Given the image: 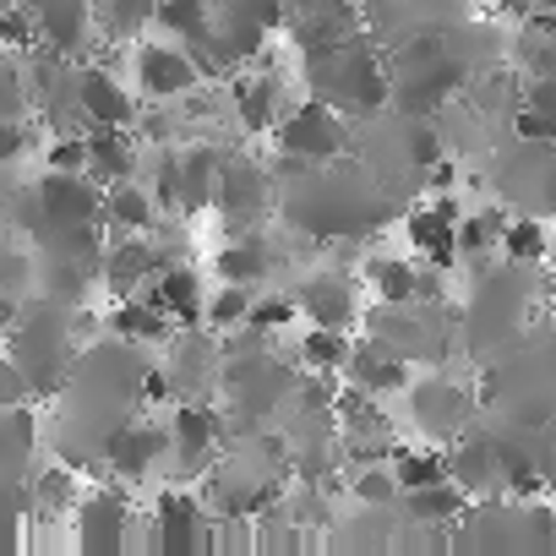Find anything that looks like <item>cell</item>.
<instances>
[{
    "label": "cell",
    "instance_id": "1",
    "mask_svg": "<svg viewBox=\"0 0 556 556\" xmlns=\"http://www.w3.org/2000/svg\"><path fill=\"white\" fill-rule=\"evenodd\" d=\"M34 191H39V207H45L50 229H55V224H93V218H104V191L93 186L88 169H83V175L50 169ZM50 229H45V235H50Z\"/></svg>",
    "mask_w": 556,
    "mask_h": 556
},
{
    "label": "cell",
    "instance_id": "2",
    "mask_svg": "<svg viewBox=\"0 0 556 556\" xmlns=\"http://www.w3.org/2000/svg\"><path fill=\"white\" fill-rule=\"evenodd\" d=\"M458 202L453 197H437L431 207H415L409 213V240H415V251L431 262V267H453L458 262V251H464V240H458Z\"/></svg>",
    "mask_w": 556,
    "mask_h": 556
},
{
    "label": "cell",
    "instance_id": "3",
    "mask_svg": "<svg viewBox=\"0 0 556 556\" xmlns=\"http://www.w3.org/2000/svg\"><path fill=\"white\" fill-rule=\"evenodd\" d=\"M202 518H207V513L197 507V496L164 491L159 507H153V540H159V551H169V556H180V551H207L213 534L202 529Z\"/></svg>",
    "mask_w": 556,
    "mask_h": 556
},
{
    "label": "cell",
    "instance_id": "4",
    "mask_svg": "<svg viewBox=\"0 0 556 556\" xmlns=\"http://www.w3.org/2000/svg\"><path fill=\"white\" fill-rule=\"evenodd\" d=\"M278 142L295 159H333L344 148V126L328 104H301L290 121H278Z\"/></svg>",
    "mask_w": 556,
    "mask_h": 556
},
{
    "label": "cell",
    "instance_id": "5",
    "mask_svg": "<svg viewBox=\"0 0 556 556\" xmlns=\"http://www.w3.org/2000/svg\"><path fill=\"white\" fill-rule=\"evenodd\" d=\"M137 77H142V93L153 99H180L197 88L202 66L191 50H175V45H142L137 50Z\"/></svg>",
    "mask_w": 556,
    "mask_h": 556
},
{
    "label": "cell",
    "instance_id": "6",
    "mask_svg": "<svg viewBox=\"0 0 556 556\" xmlns=\"http://www.w3.org/2000/svg\"><path fill=\"white\" fill-rule=\"evenodd\" d=\"M77 110L93 131H115V126H131L137 110H131V93L110 77V72H83L77 77Z\"/></svg>",
    "mask_w": 556,
    "mask_h": 556
},
{
    "label": "cell",
    "instance_id": "7",
    "mask_svg": "<svg viewBox=\"0 0 556 556\" xmlns=\"http://www.w3.org/2000/svg\"><path fill=\"white\" fill-rule=\"evenodd\" d=\"M126 507H121V496H110V491H99V496H88L83 502V551H126Z\"/></svg>",
    "mask_w": 556,
    "mask_h": 556
},
{
    "label": "cell",
    "instance_id": "8",
    "mask_svg": "<svg viewBox=\"0 0 556 556\" xmlns=\"http://www.w3.org/2000/svg\"><path fill=\"white\" fill-rule=\"evenodd\" d=\"M164 447H169L164 431H153V426H121V431L110 437V469L126 475V480H137V475L153 469V458H159Z\"/></svg>",
    "mask_w": 556,
    "mask_h": 556
},
{
    "label": "cell",
    "instance_id": "9",
    "mask_svg": "<svg viewBox=\"0 0 556 556\" xmlns=\"http://www.w3.org/2000/svg\"><path fill=\"white\" fill-rule=\"evenodd\" d=\"M153 301L175 317V328H191L197 317H207V306H202V285H197V273H191V267H164V273L153 278Z\"/></svg>",
    "mask_w": 556,
    "mask_h": 556
},
{
    "label": "cell",
    "instance_id": "10",
    "mask_svg": "<svg viewBox=\"0 0 556 556\" xmlns=\"http://www.w3.org/2000/svg\"><path fill=\"white\" fill-rule=\"evenodd\" d=\"M148 267H153V245H142V240H121V245H110L104 251V285H110V295L115 301H131L137 290H142V278H148Z\"/></svg>",
    "mask_w": 556,
    "mask_h": 556
},
{
    "label": "cell",
    "instance_id": "11",
    "mask_svg": "<svg viewBox=\"0 0 556 556\" xmlns=\"http://www.w3.org/2000/svg\"><path fill=\"white\" fill-rule=\"evenodd\" d=\"M88 148H93V164L88 175L115 186V180H131L137 169V142H131V126H115V131H88Z\"/></svg>",
    "mask_w": 556,
    "mask_h": 556
},
{
    "label": "cell",
    "instance_id": "12",
    "mask_svg": "<svg viewBox=\"0 0 556 556\" xmlns=\"http://www.w3.org/2000/svg\"><path fill=\"white\" fill-rule=\"evenodd\" d=\"M104 218L121 235H142L159 218V197H148L137 180H115V186H104Z\"/></svg>",
    "mask_w": 556,
    "mask_h": 556
},
{
    "label": "cell",
    "instance_id": "13",
    "mask_svg": "<svg viewBox=\"0 0 556 556\" xmlns=\"http://www.w3.org/2000/svg\"><path fill=\"white\" fill-rule=\"evenodd\" d=\"M301 306H306V317L323 323V328H350V323H355V301H350L344 278H312V285L301 290Z\"/></svg>",
    "mask_w": 556,
    "mask_h": 556
},
{
    "label": "cell",
    "instance_id": "14",
    "mask_svg": "<svg viewBox=\"0 0 556 556\" xmlns=\"http://www.w3.org/2000/svg\"><path fill=\"white\" fill-rule=\"evenodd\" d=\"M388 464L399 469V485L404 491H426V485L453 480V453H437V447H393Z\"/></svg>",
    "mask_w": 556,
    "mask_h": 556
},
{
    "label": "cell",
    "instance_id": "15",
    "mask_svg": "<svg viewBox=\"0 0 556 556\" xmlns=\"http://www.w3.org/2000/svg\"><path fill=\"white\" fill-rule=\"evenodd\" d=\"M34 17L50 50H72L88 23V0H34Z\"/></svg>",
    "mask_w": 556,
    "mask_h": 556
},
{
    "label": "cell",
    "instance_id": "16",
    "mask_svg": "<svg viewBox=\"0 0 556 556\" xmlns=\"http://www.w3.org/2000/svg\"><path fill=\"white\" fill-rule=\"evenodd\" d=\"M213 442H218V420L207 409H197V404H180L175 409V453H180V464L197 469Z\"/></svg>",
    "mask_w": 556,
    "mask_h": 556
},
{
    "label": "cell",
    "instance_id": "17",
    "mask_svg": "<svg viewBox=\"0 0 556 556\" xmlns=\"http://www.w3.org/2000/svg\"><path fill=\"white\" fill-rule=\"evenodd\" d=\"M409 496V518L415 523H453L469 513V491L458 480H442V485H426V491H404Z\"/></svg>",
    "mask_w": 556,
    "mask_h": 556
},
{
    "label": "cell",
    "instance_id": "18",
    "mask_svg": "<svg viewBox=\"0 0 556 556\" xmlns=\"http://www.w3.org/2000/svg\"><path fill=\"white\" fill-rule=\"evenodd\" d=\"M453 480H458L464 491H491V485L502 480V447H491V442H464V447L453 453Z\"/></svg>",
    "mask_w": 556,
    "mask_h": 556
},
{
    "label": "cell",
    "instance_id": "19",
    "mask_svg": "<svg viewBox=\"0 0 556 556\" xmlns=\"http://www.w3.org/2000/svg\"><path fill=\"white\" fill-rule=\"evenodd\" d=\"M169 323H175V317H169L153 295H142V301H121V306H115V333H121V339H164Z\"/></svg>",
    "mask_w": 556,
    "mask_h": 556
},
{
    "label": "cell",
    "instance_id": "20",
    "mask_svg": "<svg viewBox=\"0 0 556 556\" xmlns=\"http://www.w3.org/2000/svg\"><path fill=\"white\" fill-rule=\"evenodd\" d=\"M371 290L382 306H409V301H420V273L409 262L382 256V262H371Z\"/></svg>",
    "mask_w": 556,
    "mask_h": 556
},
{
    "label": "cell",
    "instance_id": "21",
    "mask_svg": "<svg viewBox=\"0 0 556 556\" xmlns=\"http://www.w3.org/2000/svg\"><path fill=\"white\" fill-rule=\"evenodd\" d=\"M267 273V245L262 240H235L229 251H218V278L224 285H256Z\"/></svg>",
    "mask_w": 556,
    "mask_h": 556
},
{
    "label": "cell",
    "instance_id": "22",
    "mask_svg": "<svg viewBox=\"0 0 556 556\" xmlns=\"http://www.w3.org/2000/svg\"><path fill=\"white\" fill-rule=\"evenodd\" d=\"M415 409H420L426 431H453L464 420V393H453L447 382H431V388L415 393Z\"/></svg>",
    "mask_w": 556,
    "mask_h": 556
},
{
    "label": "cell",
    "instance_id": "23",
    "mask_svg": "<svg viewBox=\"0 0 556 556\" xmlns=\"http://www.w3.org/2000/svg\"><path fill=\"white\" fill-rule=\"evenodd\" d=\"M153 23H159V28H169V34H180L186 45H197L202 34H213V23H207V7H202V0H159Z\"/></svg>",
    "mask_w": 556,
    "mask_h": 556
},
{
    "label": "cell",
    "instance_id": "24",
    "mask_svg": "<svg viewBox=\"0 0 556 556\" xmlns=\"http://www.w3.org/2000/svg\"><path fill=\"white\" fill-rule=\"evenodd\" d=\"M301 355H306V366H312V371H339V366H350V361H355V355H350L344 328H323V323L306 333Z\"/></svg>",
    "mask_w": 556,
    "mask_h": 556
},
{
    "label": "cell",
    "instance_id": "25",
    "mask_svg": "<svg viewBox=\"0 0 556 556\" xmlns=\"http://www.w3.org/2000/svg\"><path fill=\"white\" fill-rule=\"evenodd\" d=\"M355 382L371 388V393H388V388H404V382H409V366H404L399 355L361 350V355H355Z\"/></svg>",
    "mask_w": 556,
    "mask_h": 556
},
{
    "label": "cell",
    "instance_id": "26",
    "mask_svg": "<svg viewBox=\"0 0 556 556\" xmlns=\"http://www.w3.org/2000/svg\"><path fill=\"white\" fill-rule=\"evenodd\" d=\"M240 121H245V131H267V126H278V88H273L267 77L240 83Z\"/></svg>",
    "mask_w": 556,
    "mask_h": 556
},
{
    "label": "cell",
    "instance_id": "27",
    "mask_svg": "<svg viewBox=\"0 0 556 556\" xmlns=\"http://www.w3.org/2000/svg\"><path fill=\"white\" fill-rule=\"evenodd\" d=\"M502 256L507 262H540L545 256V229L534 218H513L507 235H502Z\"/></svg>",
    "mask_w": 556,
    "mask_h": 556
},
{
    "label": "cell",
    "instance_id": "28",
    "mask_svg": "<svg viewBox=\"0 0 556 556\" xmlns=\"http://www.w3.org/2000/svg\"><path fill=\"white\" fill-rule=\"evenodd\" d=\"M502 235H507V218L502 213H480V218H464L458 224V240H464V251H502Z\"/></svg>",
    "mask_w": 556,
    "mask_h": 556
},
{
    "label": "cell",
    "instance_id": "29",
    "mask_svg": "<svg viewBox=\"0 0 556 556\" xmlns=\"http://www.w3.org/2000/svg\"><path fill=\"white\" fill-rule=\"evenodd\" d=\"M207 323H213V328L251 323V285H224V295L207 306Z\"/></svg>",
    "mask_w": 556,
    "mask_h": 556
},
{
    "label": "cell",
    "instance_id": "30",
    "mask_svg": "<svg viewBox=\"0 0 556 556\" xmlns=\"http://www.w3.org/2000/svg\"><path fill=\"white\" fill-rule=\"evenodd\" d=\"M66 502H72L66 469H39V480H34V507H39V513H66Z\"/></svg>",
    "mask_w": 556,
    "mask_h": 556
},
{
    "label": "cell",
    "instance_id": "31",
    "mask_svg": "<svg viewBox=\"0 0 556 556\" xmlns=\"http://www.w3.org/2000/svg\"><path fill=\"white\" fill-rule=\"evenodd\" d=\"M393 491H404L393 464H388V469H366V475H355V496H361V502H371V507L393 502Z\"/></svg>",
    "mask_w": 556,
    "mask_h": 556
},
{
    "label": "cell",
    "instance_id": "32",
    "mask_svg": "<svg viewBox=\"0 0 556 556\" xmlns=\"http://www.w3.org/2000/svg\"><path fill=\"white\" fill-rule=\"evenodd\" d=\"M28 447H34V415H28L23 404H12V409H7V458L23 464Z\"/></svg>",
    "mask_w": 556,
    "mask_h": 556
},
{
    "label": "cell",
    "instance_id": "33",
    "mask_svg": "<svg viewBox=\"0 0 556 556\" xmlns=\"http://www.w3.org/2000/svg\"><path fill=\"white\" fill-rule=\"evenodd\" d=\"M45 164H50V169H72V175H83V169L93 164V148H88V137H61V142L50 148Z\"/></svg>",
    "mask_w": 556,
    "mask_h": 556
},
{
    "label": "cell",
    "instance_id": "34",
    "mask_svg": "<svg viewBox=\"0 0 556 556\" xmlns=\"http://www.w3.org/2000/svg\"><path fill=\"white\" fill-rule=\"evenodd\" d=\"M34 7H23V0H17V7H7V17H0V34H7V45L12 50H28L34 45Z\"/></svg>",
    "mask_w": 556,
    "mask_h": 556
},
{
    "label": "cell",
    "instance_id": "35",
    "mask_svg": "<svg viewBox=\"0 0 556 556\" xmlns=\"http://www.w3.org/2000/svg\"><path fill=\"white\" fill-rule=\"evenodd\" d=\"M518 137H529V142H556V110L523 104V110H518Z\"/></svg>",
    "mask_w": 556,
    "mask_h": 556
},
{
    "label": "cell",
    "instance_id": "36",
    "mask_svg": "<svg viewBox=\"0 0 556 556\" xmlns=\"http://www.w3.org/2000/svg\"><path fill=\"white\" fill-rule=\"evenodd\" d=\"M290 317H295L290 301H262V306H251V328H285Z\"/></svg>",
    "mask_w": 556,
    "mask_h": 556
},
{
    "label": "cell",
    "instance_id": "37",
    "mask_svg": "<svg viewBox=\"0 0 556 556\" xmlns=\"http://www.w3.org/2000/svg\"><path fill=\"white\" fill-rule=\"evenodd\" d=\"M409 148H415V164H426V169L442 159V142H437V131H431V126H420V131L409 137Z\"/></svg>",
    "mask_w": 556,
    "mask_h": 556
},
{
    "label": "cell",
    "instance_id": "38",
    "mask_svg": "<svg viewBox=\"0 0 556 556\" xmlns=\"http://www.w3.org/2000/svg\"><path fill=\"white\" fill-rule=\"evenodd\" d=\"M496 7H502L507 17H534V12L545 7V0H496Z\"/></svg>",
    "mask_w": 556,
    "mask_h": 556
},
{
    "label": "cell",
    "instance_id": "39",
    "mask_svg": "<svg viewBox=\"0 0 556 556\" xmlns=\"http://www.w3.org/2000/svg\"><path fill=\"white\" fill-rule=\"evenodd\" d=\"M142 393H148V399H169V377H164V371H148V377H142Z\"/></svg>",
    "mask_w": 556,
    "mask_h": 556
},
{
    "label": "cell",
    "instance_id": "40",
    "mask_svg": "<svg viewBox=\"0 0 556 556\" xmlns=\"http://www.w3.org/2000/svg\"><path fill=\"white\" fill-rule=\"evenodd\" d=\"M453 180H458V169H453L447 159H437V164H431V186H442V191H447Z\"/></svg>",
    "mask_w": 556,
    "mask_h": 556
},
{
    "label": "cell",
    "instance_id": "41",
    "mask_svg": "<svg viewBox=\"0 0 556 556\" xmlns=\"http://www.w3.org/2000/svg\"><path fill=\"white\" fill-rule=\"evenodd\" d=\"M545 202L556 207V159H551V169H545Z\"/></svg>",
    "mask_w": 556,
    "mask_h": 556
},
{
    "label": "cell",
    "instance_id": "42",
    "mask_svg": "<svg viewBox=\"0 0 556 556\" xmlns=\"http://www.w3.org/2000/svg\"><path fill=\"white\" fill-rule=\"evenodd\" d=\"M545 469H551V485H556V453H551V464H545Z\"/></svg>",
    "mask_w": 556,
    "mask_h": 556
},
{
    "label": "cell",
    "instance_id": "43",
    "mask_svg": "<svg viewBox=\"0 0 556 556\" xmlns=\"http://www.w3.org/2000/svg\"><path fill=\"white\" fill-rule=\"evenodd\" d=\"M540 12H556V0H545V7H540Z\"/></svg>",
    "mask_w": 556,
    "mask_h": 556
},
{
    "label": "cell",
    "instance_id": "44",
    "mask_svg": "<svg viewBox=\"0 0 556 556\" xmlns=\"http://www.w3.org/2000/svg\"><path fill=\"white\" fill-rule=\"evenodd\" d=\"M7 7H17V0H7Z\"/></svg>",
    "mask_w": 556,
    "mask_h": 556
}]
</instances>
